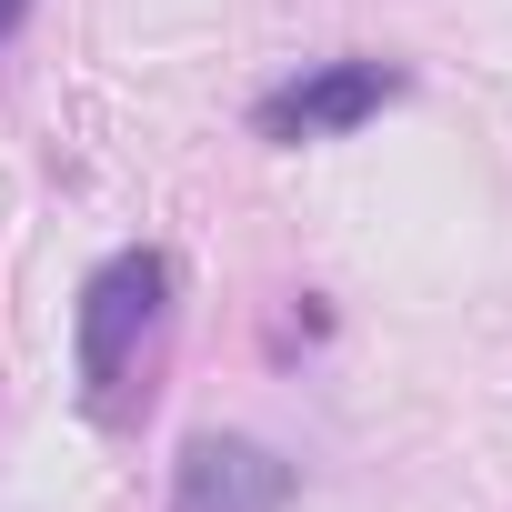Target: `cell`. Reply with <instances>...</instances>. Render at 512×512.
<instances>
[{
	"label": "cell",
	"instance_id": "4",
	"mask_svg": "<svg viewBox=\"0 0 512 512\" xmlns=\"http://www.w3.org/2000/svg\"><path fill=\"white\" fill-rule=\"evenodd\" d=\"M21 21H31V0H0V41H21Z\"/></svg>",
	"mask_w": 512,
	"mask_h": 512
},
{
	"label": "cell",
	"instance_id": "3",
	"mask_svg": "<svg viewBox=\"0 0 512 512\" xmlns=\"http://www.w3.org/2000/svg\"><path fill=\"white\" fill-rule=\"evenodd\" d=\"M292 502V462L251 432H201L181 442V472H171V512H282Z\"/></svg>",
	"mask_w": 512,
	"mask_h": 512
},
{
	"label": "cell",
	"instance_id": "1",
	"mask_svg": "<svg viewBox=\"0 0 512 512\" xmlns=\"http://www.w3.org/2000/svg\"><path fill=\"white\" fill-rule=\"evenodd\" d=\"M161 322H171V251L131 241V251H111V262L81 282L71 352H81V412L91 422H121L131 412V392H141V372L161 352Z\"/></svg>",
	"mask_w": 512,
	"mask_h": 512
},
{
	"label": "cell",
	"instance_id": "2",
	"mask_svg": "<svg viewBox=\"0 0 512 512\" xmlns=\"http://www.w3.org/2000/svg\"><path fill=\"white\" fill-rule=\"evenodd\" d=\"M382 101H402V71L392 61H322V71H302V81H282V91H262V141H332V131H362Z\"/></svg>",
	"mask_w": 512,
	"mask_h": 512
}]
</instances>
